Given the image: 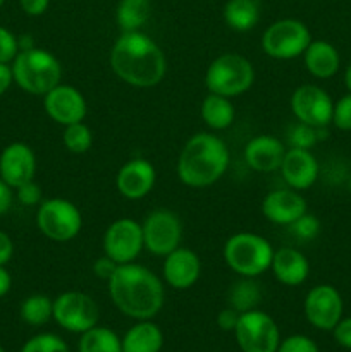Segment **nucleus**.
<instances>
[{
  "mask_svg": "<svg viewBox=\"0 0 351 352\" xmlns=\"http://www.w3.org/2000/svg\"><path fill=\"white\" fill-rule=\"evenodd\" d=\"M114 74L134 88H153L167 72V58L160 45L143 31L120 33L110 50Z\"/></svg>",
  "mask_w": 351,
  "mask_h": 352,
  "instance_id": "1",
  "label": "nucleus"
},
{
  "mask_svg": "<svg viewBox=\"0 0 351 352\" xmlns=\"http://www.w3.org/2000/svg\"><path fill=\"white\" fill-rule=\"evenodd\" d=\"M109 294L123 315L151 320L164 306L165 291L160 277L140 263L119 265L109 280Z\"/></svg>",
  "mask_w": 351,
  "mask_h": 352,
  "instance_id": "2",
  "label": "nucleus"
},
{
  "mask_svg": "<svg viewBox=\"0 0 351 352\" xmlns=\"http://www.w3.org/2000/svg\"><path fill=\"white\" fill-rule=\"evenodd\" d=\"M231 164L229 148L219 136L196 133L186 141L178 160V177L188 188H209L226 174Z\"/></svg>",
  "mask_w": 351,
  "mask_h": 352,
  "instance_id": "3",
  "label": "nucleus"
},
{
  "mask_svg": "<svg viewBox=\"0 0 351 352\" xmlns=\"http://www.w3.org/2000/svg\"><path fill=\"white\" fill-rule=\"evenodd\" d=\"M14 82L23 91L34 96H45L61 82L62 65L52 52L34 47L21 50L12 62Z\"/></svg>",
  "mask_w": 351,
  "mask_h": 352,
  "instance_id": "4",
  "label": "nucleus"
},
{
  "mask_svg": "<svg viewBox=\"0 0 351 352\" xmlns=\"http://www.w3.org/2000/svg\"><path fill=\"white\" fill-rule=\"evenodd\" d=\"M274 248L255 232L233 234L224 244V261L240 277L257 278L270 268Z\"/></svg>",
  "mask_w": 351,
  "mask_h": 352,
  "instance_id": "5",
  "label": "nucleus"
},
{
  "mask_svg": "<svg viewBox=\"0 0 351 352\" xmlns=\"http://www.w3.org/2000/svg\"><path fill=\"white\" fill-rule=\"evenodd\" d=\"M255 67L244 55L227 52L210 62L205 72V86L209 93L236 98L253 86Z\"/></svg>",
  "mask_w": 351,
  "mask_h": 352,
  "instance_id": "6",
  "label": "nucleus"
},
{
  "mask_svg": "<svg viewBox=\"0 0 351 352\" xmlns=\"http://www.w3.org/2000/svg\"><path fill=\"white\" fill-rule=\"evenodd\" d=\"M36 226L45 237L55 243L72 241L83 227L78 206L65 198H48L38 205Z\"/></svg>",
  "mask_w": 351,
  "mask_h": 352,
  "instance_id": "7",
  "label": "nucleus"
},
{
  "mask_svg": "<svg viewBox=\"0 0 351 352\" xmlns=\"http://www.w3.org/2000/svg\"><path fill=\"white\" fill-rule=\"evenodd\" d=\"M312 41L306 24L299 19L286 17L272 23L262 34V50L275 60H291L299 57Z\"/></svg>",
  "mask_w": 351,
  "mask_h": 352,
  "instance_id": "8",
  "label": "nucleus"
},
{
  "mask_svg": "<svg viewBox=\"0 0 351 352\" xmlns=\"http://www.w3.org/2000/svg\"><path fill=\"white\" fill-rule=\"evenodd\" d=\"M234 336L243 352H277L281 344L277 323L260 309L241 313Z\"/></svg>",
  "mask_w": 351,
  "mask_h": 352,
  "instance_id": "9",
  "label": "nucleus"
},
{
  "mask_svg": "<svg viewBox=\"0 0 351 352\" xmlns=\"http://www.w3.org/2000/svg\"><path fill=\"white\" fill-rule=\"evenodd\" d=\"M143 246L153 256H167L181 246L182 223L174 212L167 208H157L148 213L141 222Z\"/></svg>",
  "mask_w": 351,
  "mask_h": 352,
  "instance_id": "10",
  "label": "nucleus"
},
{
  "mask_svg": "<svg viewBox=\"0 0 351 352\" xmlns=\"http://www.w3.org/2000/svg\"><path fill=\"white\" fill-rule=\"evenodd\" d=\"M98 316V305L86 292L67 291L54 299V320L67 332H86L96 325Z\"/></svg>",
  "mask_w": 351,
  "mask_h": 352,
  "instance_id": "11",
  "label": "nucleus"
},
{
  "mask_svg": "<svg viewBox=\"0 0 351 352\" xmlns=\"http://www.w3.org/2000/svg\"><path fill=\"white\" fill-rule=\"evenodd\" d=\"M143 250V230L140 222L123 217L107 227L103 234V254L112 258L116 263H131Z\"/></svg>",
  "mask_w": 351,
  "mask_h": 352,
  "instance_id": "12",
  "label": "nucleus"
},
{
  "mask_svg": "<svg viewBox=\"0 0 351 352\" xmlns=\"http://www.w3.org/2000/svg\"><path fill=\"white\" fill-rule=\"evenodd\" d=\"M291 110L298 122L312 127H327L332 124V98L317 85L298 86L291 95Z\"/></svg>",
  "mask_w": 351,
  "mask_h": 352,
  "instance_id": "13",
  "label": "nucleus"
},
{
  "mask_svg": "<svg viewBox=\"0 0 351 352\" xmlns=\"http://www.w3.org/2000/svg\"><path fill=\"white\" fill-rule=\"evenodd\" d=\"M303 308L310 325L319 330H332L343 318V298L339 291L329 284L310 289Z\"/></svg>",
  "mask_w": 351,
  "mask_h": 352,
  "instance_id": "14",
  "label": "nucleus"
},
{
  "mask_svg": "<svg viewBox=\"0 0 351 352\" xmlns=\"http://www.w3.org/2000/svg\"><path fill=\"white\" fill-rule=\"evenodd\" d=\"M43 109L54 122L61 126L83 122L88 112L86 98L78 88L58 82L43 96Z\"/></svg>",
  "mask_w": 351,
  "mask_h": 352,
  "instance_id": "15",
  "label": "nucleus"
},
{
  "mask_svg": "<svg viewBox=\"0 0 351 352\" xmlns=\"http://www.w3.org/2000/svg\"><path fill=\"white\" fill-rule=\"evenodd\" d=\"M36 175V155L26 143L7 144L0 153V179L10 188H19L24 182L33 181Z\"/></svg>",
  "mask_w": 351,
  "mask_h": 352,
  "instance_id": "16",
  "label": "nucleus"
},
{
  "mask_svg": "<svg viewBox=\"0 0 351 352\" xmlns=\"http://www.w3.org/2000/svg\"><path fill=\"white\" fill-rule=\"evenodd\" d=\"M202 260L189 248H176L172 253L164 256L162 277L167 285L176 291H186L200 280Z\"/></svg>",
  "mask_w": 351,
  "mask_h": 352,
  "instance_id": "17",
  "label": "nucleus"
},
{
  "mask_svg": "<svg viewBox=\"0 0 351 352\" xmlns=\"http://www.w3.org/2000/svg\"><path fill=\"white\" fill-rule=\"evenodd\" d=\"M157 181V172L147 158L134 157L119 168L116 175V188L126 199H141L148 196Z\"/></svg>",
  "mask_w": 351,
  "mask_h": 352,
  "instance_id": "18",
  "label": "nucleus"
},
{
  "mask_svg": "<svg viewBox=\"0 0 351 352\" xmlns=\"http://www.w3.org/2000/svg\"><path fill=\"white\" fill-rule=\"evenodd\" d=\"M279 172H281L288 188L296 189V191H305L317 182L320 167L312 150L288 148Z\"/></svg>",
  "mask_w": 351,
  "mask_h": 352,
  "instance_id": "19",
  "label": "nucleus"
},
{
  "mask_svg": "<svg viewBox=\"0 0 351 352\" xmlns=\"http://www.w3.org/2000/svg\"><path fill=\"white\" fill-rule=\"evenodd\" d=\"M262 213L275 226H289L306 213V201L301 192L292 188L274 189L262 201Z\"/></svg>",
  "mask_w": 351,
  "mask_h": 352,
  "instance_id": "20",
  "label": "nucleus"
},
{
  "mask_svg": "<svg viewBox=\"0 0 351 352\" xmlns=\"http://www.w3.org/2000/svg\"><path fill=\"white\" fill-rule=\"evenodd\" d=\"M286 144L270 134H258L244 146V162L248 167L260 174H270L281 168L286 155Z\"/></svg>",
  "mask_w": 351,
  "mask_h": 352,
  "instance_id": "21",
  "label": "nucleus"
},
{
  "mask_svg": "<svg viewBox=\"0 0 351 352\" xmlns=\"http://www.w3.org/2000/svg\"><path fill=\"white\" fill-rule=\"evenodd\" d=\"M270 268L277 282L288 285V287L301 285L310 274L308 260L296 248H281V250L274 251Z\"/></svg>",
  "mask_w": 351,
  "mask_h": 352,
  "instance_id": "22",
  "label": "nucleus"
},
{
  "mask_svg": "<svg viewBox=\"0 0 351 352\" xmlns=\"http://www.w3.org/2000/svg\"><path fill=\"white\" fill-rule=\"evenodd\" d=\"M305 67L313 78L329 79L339 71L341 57L337 48L326 40H312L303 52Z\"/></svg>",
  "mask_w": 351,
  "mask_h": 352,
  "instance_id": "23",
  "label": "nucleus"
},
{
  "mask_svg": "<svg viewBox=\"0 0 351 352\" xmlns=\"http://www.w3.org/2000/svg\"><path fill=\"white\" fill-rule=\"evenodd\" d=\"M120 344L123 352H160L164 346V333L150 320H140L127 330Z\"/></svg>",
  "mask_w": 351,
  "mask_h": 352,
  "instance_id": "24",
  "label": "nucleus"
},
{
  "mask_svg": "<svg viewBox=\"0 0 351 352\" xmlns=\"http://www.w3.org/2000/svg\"><path fill=\"white\" fill-rule=\"evenodd\" d=\"M200 113H202L203 122L213 131H224L231 127L234 122V117H236V110H234L231 98L217 95V93H209L203 98Z\"/></svg>",
  "mask_w": 351,
  "mask_h": 352,
  "instance_id": "25",
  "label": "nucleus"
},
{
  "mask_svg": "<svg viewBox=\"0 0 351 352\" xmlns=\"http://www.w3.org/2000/svg\"><path fill=\"white\" fill-rule=\"evenodd\" d=\"M260 21L258 0H227L224 6V23L234 31L253 30Z\"/></svg>",
  "mask_w": 351,
  "mask_h": 352,
  "instance_id": "26",
  "label": "nucleus"
},
{
  "mask_svg": "<svg viewBox=\"0 0 351 352\" xmlns=\"http://www.w3.org/2000/svg\"><path fill=\"white\" fill-rule=\"evenodd\" d=\"M151 14L150 0H119L116 9V23L123 33L141 31Z\"/></svg>",
  "mask_w": 351,
  "mask_h": 352,
  "instance_id": "27",
  "label": "nucleus"
},
{
  "mask_svg": "<svg viewBox=\"0 0 351 352\" xmlns=\"http://www.w3.org/2000/svg\"><path fill=\"white\" fill-rule=\"evenodd\" d=\"M262 301V287L255 278L241 277L234 282L227 292V305L237 313H246L257 309Z\"/></svg>",
  "mask_w": 351,
  "mask_h": 352,
  "instance_id": "28",
  "label": "nucleus"
},
{
  "mask_svg": "<svg viewBox=\"0 0 351 352\" xmlns=\"http://www.w3.org/2000/svg\"><path fill=\"white\" fill-rule=\"evenodd\" d=\"M79 352H123V344L114 330L95 325L81 333Z\"/></svg>",
  "mask_w": 351,
  "mask_h": 352,
  "instance_id": "29",
  "label": "nucleus"
},
{
  "mask_svg": "<svg viewBox=\"0 0 351 352\" xmlns=\"http://www.w3.org/2000/svg\"><path fill=\"white\" fill-rule=\"evenodd\" d=\"M21 318L31 327H41L54 318V301L45 294H31L21 302Z\"/></svg>",
  "mask_w": 351,
  "mask_h": 352,
  "instance_id": "30",
  "label": "nucleus"
},
{
  "mask_svg": "<svg viewBox=\"0 0 351 352\" xmlns=\"http://www.w3.org/2000/svg\"><path fill=\"white\" fill-rule=\"evenodd\" d=\"M62 143L65 150L74 155H83L92 148L93 144V131L85 122H76L64 126L62 133Z\"/></svg>",
  "mask_w": 351,
  "mask_h": 352,
  "instance_id": "31",
  "label": "nucleus"
},
{
  "mask_svg": "<svg viewBox=\"0 0 351 352\" xmlns=\"http://www.w3.org/2000/svg\"><path fill=\"white\" fill-rule=\"evenodd\" d=\"M326 127H312L308 124L296 122L288 133L289 148H303L312 150L322 138H326Z\"/></svg>",
  "mask_w": 351,
  "mask_h": 352,
  "instance_id": "32",
  "label": "nucleus"
},
{
  "mask_svg": "<svg viewBox=\"0 0 351 352\" xmlns=\"http://www.w3.org/2000/svg\"><path fill=\"white\" fill-rule=\"evenodd\" d=\"M289 234L295 237L296 241H301V243H308L313 241L320 234V220L317 219L313 213H303L299 219H296L295 222L289 223Z\"/></svg>",
  "mask_w": 351,
  "mask_h": 352,
  "instance_id": "33",
  "label": "nucleus"
},
{
  "mask_svg": "<svg viewBox=\"0 0 351 352\" xmlns=\"http://www.w3.org/2000/svg\"><path fill=\"white\" fill-rule=\"evenodd\" d=\"M21 352H69L67 344L54 333H40L28 340Z\"/></svg>",
  "mask_w": 351,
  "mask_h": 352,
  "instance_id": "34",
  "label": "nucleus"
},
{
  "mask_svg": "<svg viewBox=\"0 0 351 352\" xmlns=\"http://www.w3.org/2000/svg\"><path fill=\"white\" fill-rule=\"evenodd\" d=\"M332 124L341 131H351V93L334 103Z\"/></svg>",
  "mask_w": 351,
  "mask_h": 352,
  "instance_id": "35",
  "label": "nucleus"
},
{
  "mask_svg": "<svg viewBox=\"0 0 351 352\" xmlns=\"http://www.w3.org/2000/svg\"><path fill=\"white\" fill-rule=\"evenodd\" d=\"M17 54H19L17 36L10 30L0 26V62L2 64H10Z\"/></svg>",
  "mask_w": 351,
  "mask_h": 352,
  "instance_id": "36",
  "label": "nucleus"
},
{
  "mask_svg": "<svg viewBox=\"0 0 351 352\" xmlns=\"http://www.w3.org/2000/svg\"><path fill=\"white\" fill-rule=\"evenodd\" d=\"M277 352H319V347L306 336H289L279 344Z\"/></svg>",
  "mask_w": 351,
  "mask_h": 352,
  "instance_id": "37",
  "label": "nucleus"
},
{
  "mask_svg": "<svg viewBox=\"0 0 351 352\" xmlns=\"http://www.w3.org/2000/svg\"><path fill=\"white\" fill-rule=\"evenodd\" d=\"M16 196L17 201L23 206H38L43 201V198H41V188L40 184L34 182V179L30 182H24L19 188H16Z\"/></svg>",
  "mask_w": 351,
  "mask_h": 352,
  "instance_id": "38",
  "label": "nucleus"
},
{
  "mask_svg": "<svg viewBox=\"0 0 351 352\" xmlns=\"http://www.w3.org/2000/svg\"><path fill=\"white\" fill-rule=\"evenodd\" d=\"M117 267H119V263H116L112 258L103 254V256L96 258L95 263H93V274L98 278H102V280L109 282L112 278V275L116 274Z\"/></svg>",
  "mask_w": 351,
  "mask_h": 352,
  "instance_id": "39",
  "label": "nucleus"
},
{
  "mask_svg": "<svg viewBox=\"0 0 351 352\" xmlns=\"http://www.w3.org/2000/svg\"><path fill=\"white\" fill-rule=\"evenodd\" d=\"M334 339L344 349H351V316L350 318H341L337 325L332 329Z\"/></svg>",
  "mask_w": 351,
  "mask_h": 352,
  "instance_id": "40",
  "label": "nucleus"
},
{
  "mask_svg": "<svg viewBox=\"0 0 351 352\" xmlns=\"http://www.w3.org/2000/svg\"><path fill=\"white\" fill-rule=\"evenodd\" d=\"M240 315L241 313H237L236 309L227 306V308H224L222 311L217 315V325H219V329L224 330V332H234L237 322H240Z\"/></svg>",
  "mask_w": 351,
  "mask_h": 352,
  "instance_id": "41",
  "label": "nucleus"
},
{
  "mask_svg": "<svg viewBox=\"0 0 351 352\" xmlns=\"http://www.w3.org/2000/svg\"><path fill=\"white\" fill-rule=\"evenodd\" d=\"M21 10H23L26 16L38 17L43 16L48 10V6H50V0H19Z\"/></svg>",
  "mask_w": 351,
  "mask_h": 352,
  "instance_id": "42",
  "label": "nucleus"
},
{
  "mask_svg": "<svg viewBox=\"0 0 351 352\" xmlns=\"http://www.w3.org/2000/svg\"><path fill=\"white\" fill-rule=\"evenodd\" d=\"M14 254V243L6 232L0 230V265H7Z\"/></svg>",
  "mask_w": 351,
  "mask_h": 352,
  "instance_id": "43",
  "label": "nucleus"
},
{
  "mask_svg": "<svg viewBox=\"0 0 351 352\" xmlns=\"http://www.w3.org/2000/svg\"><path fill=\"white\" fill-rule=\"evenodd\" d=\"M12 188L0 179V215L9 212L10 205H12Z\"/></svg>",
  "mask_w": 351,
  "mask_h": 352,
  "instance_id": "44",
  "label": "nucleus"
},
{
  "mask_svg": "<svg viewBox=\"0 0 351 352\" xmlns=\"http://www.w3.org/2000/svg\"><path fill=\"white\" fill-rule=\"evenodd\" d=\"M12 82H14L12 67H10V64H2V62H0V96L10 88Z\"/></svg>",
  "mask_w": 351,
  "mask_h": 352,
  "instance_id": "45",
  "label": "nucleus"
},
{
  "mask_svg": "<svg viewBox=\"0 0 351 352\" xmlns=\"http://www.w3.org/2000/svg\"><path fill=\"white\" fill-rule=\"evenodd\" d=\"M10 287H12V277L7 272L6 265H0V298H3L10 291Z\"/></svg>",
  "mask_w": 351,
  "mask_h": 352,
  "instance_id": "46",
  "label": "nucleus"
},
{
  "mask_svg": "<svg viewBox=\"0 0 351 352\" xmlns=\"http://www.w3.org/2000/svg\"><path fill=\"white\" fill-rule=\"evenodd\" d=\"M17 45H19V52L21 50H30V48L36 47L31 34H21V36H17Z\"/></svg>",
  "mask_w": 351,
  "mask_h": 352,
  "instance_id": "47",
  "label": "nucleus"
},
{
  "mask_svg": "<svg viewBox=\"0 0 351 352\" xmlns=\"http://www.w3.org/2000/svg\"><path fill=\"white\" fill-rule=\"evenodd\" d=\"M344 85H346L348 91L351 93V64L346 67V72H344Z\"/></svg>",
  "mask_w": 351,
  "mask_h": 352,
  "instance_id": "48",
  "label": "nucleus"
},
{
  "mask_svg": "<svg viewBox=\"0 0 351 352\" xmlns=\"http://www.w3.org/2000/svg\"><path fill=\"white\" fill-rule=\"evenodd\" d=\"M6 3V0H0V9H2V6Z\"/></svg>",
  "mask_w": 351,
  "mask_h": 352,
  "instance_id": "49",
  "label": "nucleus"
},
{
  "mask_svg": "<svg viewBox=\"0 0 351 352\" xmlns=\"http://www.w3.org/2000/svg\"><path fill=\"white\" fill-rule=\"evenodd\" d=\"M0 352H6V351H3V347H2V346H0Z\"/></svg>",
  "mask_w": 351,
  "mask_h": 352,
  "instance_id": "50",
  "label": "nucleus"
},
{
  "mask_svg": "<svg viewBox=\"0 0 351 352\" xmlns=\"http://www.w3.org/2000/svg\"><path fill=\"white\" fill-rule=\"evenodd\" d=\"M350 191H351V175H350Z\"/></svg>",
  "mask_w": 351,
  "mask_h": 352,
  "instance_id": "51",
  "label": "nucleus"
}]
</instances>
